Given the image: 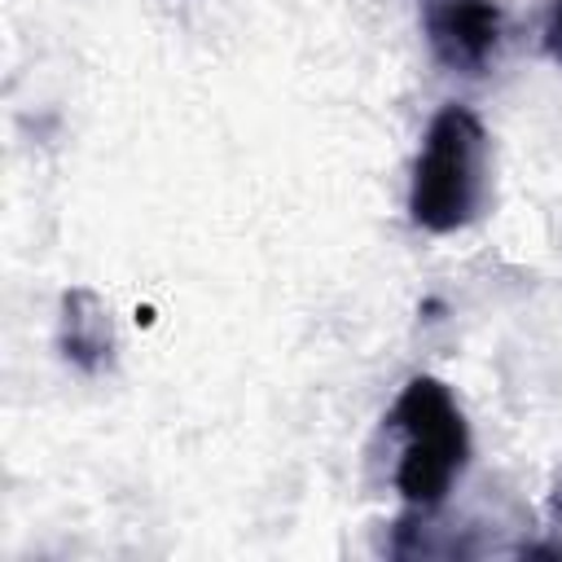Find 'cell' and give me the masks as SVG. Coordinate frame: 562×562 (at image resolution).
<instances>
[{"mask_svg":"<svg viewBox=\"0 0 562 562\" xmlns=\"http://www.w3.org/2000/svg\"><path fill=\"white\" fill-rule=\"evenodd\" d=\"M487 198V127L483 119L448 101L422 136L408 180V220L422 233H457L474 224Z\"/></svg>","mask_w":562,"mask_h":562,"instance_id":"6da1fadb","label":"cell"},{"mask_svg":"<svg viewBox=\"0 0 562 562\" xmlns=\"http://www.w3.org/2000/svg\"><path fill=\"white\" fill-rule=\"evenodd\" d=\"M386 422L404 435V452L395 461V492L404 496L408 509L430 514L452 492L457 474L470 461L465 417L439 378L417 373L395 395Z\"/></svg>","mask_w":562,"mask_h":562,"instance_id":"7a4b0ae2","label":"cell"},{"mask_svg":"<svg viewBox=\"0 0 562 562\" xmlns=\"http://www.w3.org/2000/svg\"><path fill=\"white\" fill-rule=\"evenodd\" d=\"M422 35L430 57L452 75H483L505 40L496 0H422Z\"/></svg>","mask_w":562,"mask_h":562,"instance_id":"3957f363","label":"cell"},{"mask_svg":"<svg viewBox=\"0 0 562 562\" xmlns=\"http://www.w3.org/2000/svg\"><path fill=\"white\" fill-rule=\"evenodd\" d=\"M57 342L61 356L70 364H79L83 373H97L110 351H114V329H110V312L101 307V299L92 290H70L61 299V321H57Z\"/></svg>","mask_w":562,"mask_h":562,"instance_id":"277c9868","label":"cell"},{"mask_svg":"<svg viewBox=\"0 0 562 562\" xmlns=\"http://www.w3.org/2000/svg\"><path fill=\"white\" fill-rule=\"evenodd\" d=\"M544 48H549V57H558L562 61V0H553L549 4V13H544Z\"/></svg>","mask_w":562,"mask_h":562,"instance_id":"5b68a950","label":"cell"}]
</instances>
